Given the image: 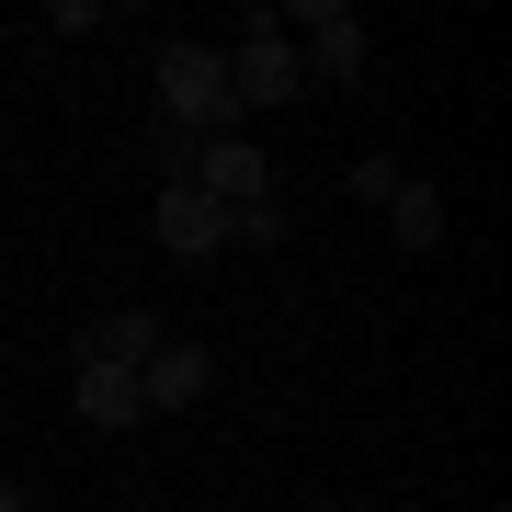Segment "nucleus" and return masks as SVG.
Wrapping results in <instances>:
<instances>
[{"mask_svg":"<svg viewBox=\"0 0 512 512\" xmlns=\"http://www.w3.org/2000/svg\"><path fill=\"white\" fill-rule=\"evenodd\" d=\"M387 194H399V160H376V148H365V160H353V205H387Z\"/></svg>","mask_w":512,"mask_h":512,"instance_id":"9d476101","label":"nucleus"},{"mask_svg":"<svg viewBox=\"0 0 512 512\" xmlns=\"http://www.w3.org/2000/svg\"><path fill=\"white\" fill-rule=\"evenodd\" d=\"M183 183H194L205 205H228V217H239V205H274V160H262V137H205Z\"/></svg>","mask_w":512,"mask_h":512,"instance_id":"20e7f679","label":"nucleus"},{"mask_svg":"<svg viewBox=\"0 0 512 512\" xmlns=\"http://www.w3.org/2000/svg\"><path fill=\"white\" fill-rule=\"evenodd\" d=\"M217 57H228V103L239 114H274V103L308 92V69H296V46H285V12H239Z\"/></svg>","mask_w":512,"mask_h":512,"instance_id":"f03ea898","label":"nucleus"},{"mask_svg":"<svg viewBox=\"0 0 512 512\" xmlns=\"http://www.w3.org/2000/svg\"><path fill=\"white\" fill-rule=\"evenodd\" d=\"M285 46H296V69H319V80H365V12H353V0H296Z\"/></svg>","mask_w":512,"mask_h":512,"instance_id":"7ed1b4c3","label":"nucleus"},{"mask_svg":"<svg viewBox=\"0 0 512 512\" xmlns=\"http://www.w3.org/2000/svg\"><path fill=\"white\" fill-rule=\"evenodd\" d=\"M160 342H171V330H160V308H103L92 330H80V365H126V376H137Z\"/></svg>","mask_w":512,"mask_h":512,"instance_id":"423d86ee","label":"nucleus"},{"mask_svg":"<svg viewBox=\"0 0 512 512\" xmlns=\"http://www.w3.org/2000/svg\"><path fill=\"white\" fill-rule=\"evenodd\" d=\"M148 92H160V137L171 148H205V137H251V114L228 103V57L205 35H171L148 57Z\"/></svg>","mask_w":512,"mask_h":512,"instance_id":"f257e3e1","label":"nucleus"},{"mask_svg":"<svg viewBox=\"0 0 512 512\" xmlns=\"http://www.w3.org/2000/svg\"><path fill=\"white\" fill-rule=\"evenodd\" d=\"M69 399H80V421H92V433H126V421H148V399H137V376H126V365H80V376H69Z\"/></svg>","mask_w":512,"mask_h":512,"instance_id":"6e6552de","label":"nucleus"},{"mask_svg":"<svg viewBox=\"0 0 512 512\" xmlns=\"http://www.w3.org/2000/svg\"><path fill=\"white\" fill-rule=\"evenodd\" d=\"M387 228H399V251H433V239H444V194L433 183H399V194H387Z\"/></svg>","mask_w":512,"mask_h":512,"instance_id":"1a4fd4ad","label":"nucleus"},{"mask_svg":"<svg viewBox=\"0 0 512 512\" xmlns=\"http://www.w3.org/2000/svg\"><path fill=\"white\" fill-rule=\"evenodd\" d=\"M0 512H35V501H23V478H0Z\"/></svg>","mask_w":512,"mask_h":512,"instance_id":"f8f14e48","label":"nucleus"},{"mask_svg":"<svg viewBox=\"0 0 512 512\" xmlns=\"http://www.w3.org/2000/svg\"><path fill=\"white\" fill-rule=\"evenodd\" d=\"M228 239H251V251H262V239H285V205H239V217H228Z\"/></svg>","mask_w":512,"mask_h":512,"instance_id":"9b49d317","label":"nucleus"},{"mask_svg":"<svg viewBox=\"0 0 512 512\" xmlns=\"http://www.w3.org/2000/svg\"><path fill=\"white\" fill-rule=\"evenodd\" d=\"M148 217H160V251H183V262H205L228 239V205H205L194 183H160V205H148Z\"/></svg>","mask_w":512,"mask_h":512,"instance_id":"0eeeda50","label":"nucleus"},{"mask_svg":"<svg viewBox=\"0 0 512 512\" xmlns=\"http://www.w3.org/2000/svg\"><path fill=\"white\" fill-rule=\"evenodd\" d=\"M205 387H217V353H205V342H160V353L137 365V399H148V410H194Z\"/></svg>","mask_w":512,"mask_h":512,"instance_id":"39448f33","label":"nucleus"}]
</instances>
